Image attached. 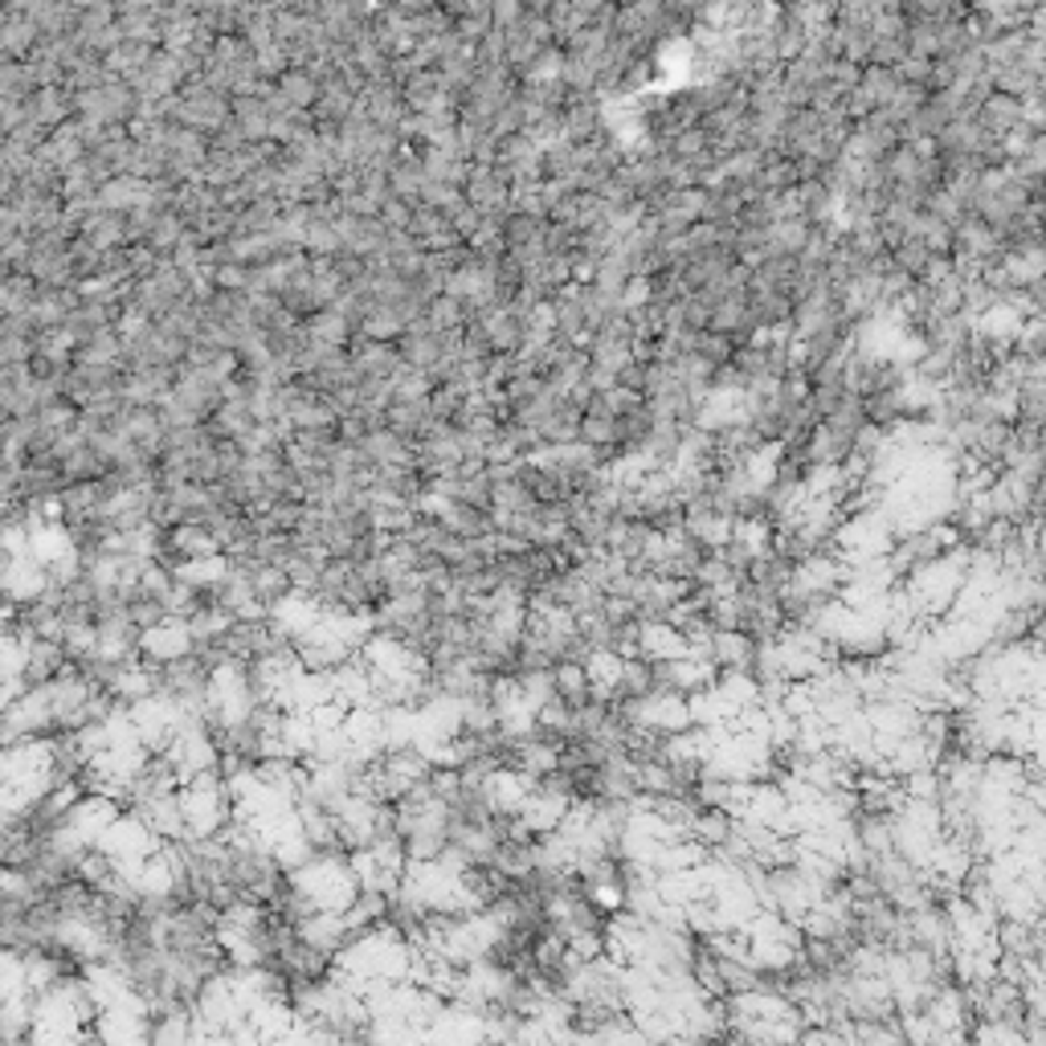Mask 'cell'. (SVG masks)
I'll list each match as a JSON object with an SVG mask.
<instances>
[{
  "label": "cell",
  "instance_id": "5b68a950",
  "mask_svg": "<svg viewBox=\"0 0 1046 1046\" xmlns=\"http://www.w3.org/2000/svg\"><path fill=\"white\" fill-rule=\"evenodd\" d=\"M536 842V838H531ZM531 842H524V838H503V842H495V851H490V866L499 871L503 880H524V875H531L536 871V859H531Z\"/></svg>",
  "mask_w": 1046,
  "mask_h": 1046
},
{
  "label": "cell",
  "instance_id": "7a4b0ae2",
  "mask_svg": "<svg viewBox=\"0 0 1046 1046\" xmlns=\"http://www.w3.org/2000/svg\"><path fill=\"white\" fill-rule=\"evenodd\" d=\"M638 655L650 662H667V658L687 655V638L670 622H638Z\"/></svg>",
  "mask_w": 1046,
  "mask_h": 1046
},
{
  "label": "cell",
  "instance_id": "52a82bcc",
  "mask_svg": "<svg viewBox=\"0 0 1046 1046\" xmlns=\"http://www.w3.org/2000/svg\"><path fill=\"white\" fill-rule=\"evenodd\" d=\"M552 687H557V699H564L569 708H585V703H589V670H585V662L560 658L557 667H552Z\"/></svg>",
  "mask_w": 1046,
  "mask_h": 1046
},
{
  "label": "cell",
  "instance_id": "ba28073f",
  "mask_svg": "<svg viewBox=\"0 0 1046 1046\" xmlns=\"http://www.w3.org/2000/svg\"><path fill=\"white\" fill-rule=\"evenodd\" d=\"M516 687H519V699L528 703L531 712L557 695V687H552V670H516Z\"/></svg>",
  "mask_w": 1046,
  "mask_h": 1046
},
{
  "label": "cell",
  "instance_id": "6da1fadb",
  "mask_svg": "<svg viewBox=\"0 0 1046 1046\" xmlns=\"http://www.w3.org/2000/svg\"><path fill=\"white\" fill-rule=\"evenodd\" d=\"M736 712L740 708L715 683L687 695V715H691V724L695 727H727L732 720H736Z\"/></svg>",
  "mask_w": 1046,
  "mask_h": 1046
},
{
  "label": "cell",
  "instance_id": "277c9868",
  "mask_svg": "<svg viewBox=\"0 0 1046 1046\" xmlns=\"http://www.w3.org/2000/svg\"><path fill=\"white\" fill-rule=\"evenodd\" d=\"M683 531L691 540H699L708 552H715V548H724L732 540V516H720V511H708V507L703 511H683Z\"/></svg>",
  "mask_w": 1046,
  "mask_h": 1046
},
{
  "label": "cell",
  "instance_id": "3957f363",
  "mask_svg": "<svg viewBox=\"0 0 1046 1046\" xmlns=\"http://www.w3.org/2000/svg\"><path fill=\"white\" fill-rule=\"evenodd\" d=\"M708 650H712L715 670H724V667L753 670V650H756V643L748 638V634H744V629H712V638H708Z\"/></svg>",
  "mask_w": 1046,
  "mask_h": 1046
},
{
  "label": "cell",
  "instance_id": "8992f818",
  "mask_svg": "<svg viewBox=\"0 0 1046 1046\" xmlns=\"http://www.w3.org/2000/svg\"><path fill=\"white\" fill-rule=\"evenodd\" d=\"M650 691H658L655 687V662L650 658H622V675H617V687H614V699H610V708L614 703H622V699H643L650 695Z\"/></svg>",
  "mask_w": 1046,
  "mask_h": 1046
}]
</instances>
